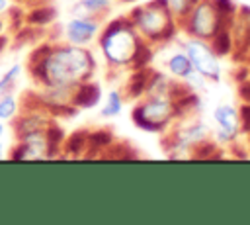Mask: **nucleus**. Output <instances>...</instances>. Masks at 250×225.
<instances>
[{"instance_id": "obj_11", "label": "nucleus", "mask_w": 250, "mask_h": 225, "mask_svg": "<svg viewBox=\"0 0 250 225\" xmlns=\"http://www.w3.org/2000/svg\"><path fill=\"white\" fill-rule=\"evenodd\" d=\"M102 102V86L96 84L92 78L74 86L72 90V104L76 110H90Z\"/></svg>"}, {"instance_id": "obj_19", "label": "nucleus", "mask_w": 250, "mask_h": 225, "mask_svg": "<svg viewBox=\"0 0 250 225\" xmlns=\"http://www.w3.org/2000/svg\"><path fill=\"white\" fill-rule=\"evenodd\" d=\"M125 96L121 92V88H111L105 96H104V104H102V115L104 117H115L123 112L125 108Z\"/></svg>"}, {"instance_id": "obj_5", "label": "nucleus", "mask_w": 250, "mask_h": 225, "mask_svg": "<svg viewBox=\"0 0 250 225\" xmlns=\"http://www.w3.org/2000/svg\"><path fill=\"white\" fill-rule=\"evenodd\" d=\"M232 18L225 16L215 0H199L178 23L180 31L189 37H201V39H211L219 29L229 27Z\"/></svg>"}, {"instance_id": "obj_25", "label": "nucleus", "mask_w": 250, "mask_h": 225, "mask_svg": "<svg viewBox=\"0 0 250 225\" xmlns=\"http://www.w3.org/2000/svg\"><path fill=\"white\" fill-rule=\"evenodd\" d=\"M6 47H8V35L0 33V55L6 51Z\"/></svg>"}, {"instance_id": "obj_10", "label": "nucleus", "mask_w": 250, "mask_h": 225, "mask_svg": "<svg viewBox=\"0 0 250 225\" xmlns=\"http://www.w3.org/2000/svg\"><path fill=\"white\" fill-rule=\"evenodd\" d=\"M72 90L74 88H62V86H37L35 96L55 117L70 115L76 112L72 104Z\"/></svg>"}, {"instance_id": "obj_7", "label": "nucleus", "mask_w": 250, "mask_h": 225, "mask_svg": "<svg viewBox=\"0 0 250 225\" xmlns=\"http://www.w3.org/2000/svg\"><path fill=\"white\" fill-rule=\"evenodd\" d=\"M213 119V141L219 147H232L240 141L242 129H240V115H238V106L230 102H221L213 108L211 112Z\"/></svg>"}, {"instance_id": "obj_22", "label": "nucleus", "mask_w": 250, "mask_h": 225, "mask_svg": "<svg viewBox=\"0 0 250 225\" xmlns=\"http://www.w3.org/2000/svg\"><path fill=\"white\" fill-rule=\"evenodd\" d=\"M164 2H166V6H168L170 14L180 22L199 0H164Z\"/></svg>"}, {"instance_id": "obj_8", "label": "nucleus", "mask_w": 250, "mask_h": 225, "mask_svg": "<svg viewBox=\"0 0 250 225\" xmlns=\"http://www.w3.org/2000/svg\"><path fill=\"white\" fill-rule=\"evenodd\" d=\"M104 20L90 18V16H70V20L64 25V41L80 47H90L96 43L100 31H102Z\"/></svg>"}, {"instance_id": "obj_9", "label": "nucleus", "mask_w": 250, "mask_h": 225, "mask_svg": "<svg viewBox=\"0 0 250 225\" xmlns=\"http://www.w3.org/2000/svg\"><path fill=\"white\" fill-rule=\"evenodd\" d=\"M230 33L234 41L232 59L236 63H248L250 61V8L238 6L236 14L230 22Z\"/></svg>"}, {"instance_id": "obj_29", "label": "nucleus", "mask_w": 250, "mask_h": 225, "mask_svg": "<svg viewBox=\"0 0 250 225\" xmlns=\"http://www.w3.org/2000/svg\"><path fill=\"white\" fill-rule=\"evenodd\" d=\"M113 2H121V4H131V2H137V0H113Z\"/></svg>"}, {"instance_id": "obj_31", "label": "nucleus", "mask_w": 250, "mask_h": 225, "mask_svg": "<svg viewBox=\"0 0 250 225\" xmlns=\"http://www.w3.org/2000/svg\"><path fill=\"white\" fill-rule=\"evenodd\" d=\"M244 137H246V141H248V149H250V133H246Z\"/></svg>"}, {"instance_id": "obj_30", "label": "nucleus", "mask_w": 250, "mask_h": 225, "mask_svg": "<svg viewBox=\"0 0 250 225\" xmlns=\"http://www.w3.org/2000/svg\"><path fill=\"white\" fill-rule=\"evenodd\" d=\"M4 27H6V25H4V20L0 18V33H4Z\"/></svg>"}, {"instance_id": "obj_17", "label": "nucleus", "mask_w": 250, "mask_h": 225, "mask_svg": "<svg viewBox=\"0 0 250 225\" xmlns=\"http://www.w3.org/2000/svg\"><path fill=\"white\" fill-rule=\"evenodd\" d=\"M115 137L109 129H88V149H86V157H98L102 155V151L109 149L113 145Z\"/></svg>"}, {"instance_id": "obj_1", "label": "nucleus", "mask_w": 250, "mask_h": 225, "mask_svg": "<svg viewBox=\"0 0 250 225\" xmlns=\"http://www.w3.org/2000/svg\"><path fill=\"white\" fill-rule=\"evenodd\" d=\"M27 70L37 86L74 88L90 80L96 72V57L90 47L72 43H45L27 61Z\"/></svg>"}, {"instance_id": "obj_21", "label": "nucleus", "mask_w": 250, "mask_h": 225, "mask_svg": "<svg viewBox=\"0 0 250 225\" xmlns=\"http://www.w3.org/2000/svg\"><path fill=\"white\" fill-rule=\"evenodd\" d=\"M21 72H23V65L21 63H14L8 70H4V74L0 76V94L10 92L16 86V82L20 80Z\"/></svg>"}, {"instance_id": "obj_27", "label": "nucleus", "mask_w": 250, "mask_h": 225, "mask_svg": "<svg viewBox=\"0 0 250 225\" xmlns=\"http://www.w3.org/2000/svg\"><path fill=\"white\" fill-rule=\"evenodd\" d=\"M6 125H8V123L0 119V141H2V139H4V135H6Z\"/></svg>"}, {"instance_id": "obj_20", "label": "nucleus", "mask_w": 250, "mask_h": 225, "mask_svg": "<svg viewBox=\"0 0 250 225\" xmlns=\"http://www.w3.org/2000/svg\"><path fill=\"white\" fill-rule=\"evenodd\" d=\"M20 108H21V102L18 100V96L12 90L0 94V119L2 121L12 123L16 119V115L20 113Z\"/></svg>"}, {"instance_id": "obj_18", "label": "nucleus", "mask_w": 250, "mask_h": 225, "mask_svg": "<svg viewBox=\"0 0 250 225\" xmlns=\"http://www.w3.org/2000/svg\"><path fill=\"white\" fill-rule=\"evenodd\" d=\"M209 43H211V47H213V51L221 57V59H227V57H230L232 55V51H234V41H232V33H230V25L229 27H223V29H219L211 39H209Z\"/></svg>"}, {"instance_id": "obj_6", "label": "nucleus", "mask_w": 250, "mask_h": 225, "mask_svg": "<svg viewBox=\"0 0 250 225\" xmlns=\"http://www.w3.org/2000/svg\"><path fill=\"white\" fill-rule=\"evenodd\" d=\"M180 47L186 51V55L191 61V67L207 80V82H219L223 78V59L213 51L211 43L201 37H189L186 35L180 41Z\"/></svg>"}, {"instance_id": "obj_32", "label": "nucleus", "mask_w": 250, "mask_h": 225, "mask_svg": "<svg viewBox=\"0 0 250 225\" xmlns=\"http://www.w3.org/2000/svg\"><path fill=\"white\" fill-rule=\"evenodd\" d=\"M248 68H250V61H248Z\"/></svg>"}, {"instance_id": "obj_4", "label": "nucleus", "mask_w": 250, "mask_h": 225, "mask_svg": "<svg viewBox=\"0 0 250 225\" xmlns=\"http://www.w3.org/2000/svg\"><path fill=\"white\" fill-rule=\"evenodd\" d=\"M178 117L180 108L172 96H143L131 110V121L148 133H166Z\"/></svg>"}, {"instance_id": "obj_16", "label": "nucleus", "mask_w": 250, "mask_h": 225, "mask_svg": "<svg viewBox=\"0 0 250 225\" xmlns=\"http://www.w3.org/2000/svg\"><path fill=\"white\" fill-rule=\"evenodd\" d=\"M57 20V10L51 4H35L27 14H25V25L41 29L51 25Z\"/></svg>"}, {"instance_id": "obj_14", "label": "nucleus", "mask_w": 250, "mask_h": 225, "mask_svg": "<svg viewBox=\"0 0 250 225\" xmlns=\"http://www.w3.org/2000/svg\"><path fill=\"white\" fill-rule=\"evenodd\" d=\"M86 149H88V129H76L64 137L61 157L62 158L86 157Z\"/></svg>"}, {"instance_id": "obj_26", "label": "nucleus", "mask_w": 250, "mask_h": 225, "mask_svg": "<svg viewBox=\"0 0 250 225\" xmlns=\"http://www.w3.org/2000/svg\"><path fill=\"white\" fill-rule=\"evenodd\" d=\"M8 8H10V4H8V0H0V18L8 12Z\"/></svg>"}, {"instance_id": "obj_15", "label": "nucleus", "mask_w": 250, "mask_h": 225, "mask_svg": "<svg viewBox=\"0 0 250 225\" xmlns=\"http://www.w3.org/2000/svg\"><path fill=\"white\" fill-rule=\"evenodd\" d=\"M113 0H78L70 8V16H90L104 20L111 12Z\"/></svg>"}, {"instance_id": "obj_2", "label": "nucleus", "mask_w": 250, "mask_h": 225, "mask_svg": "<svg viewBox=\"0 0 250 225\" xmlns=\"http://www.w3.org/2000/svg\"><path fill=\"white\" fill-rule=\"evenodd\" d=\"M96 45L111 70H131L145 39L137 33L127 16H119L102 25Z\"/></svg>"}, {"instance_id": "obj_3", "label": "nucleus", "mask_w": 250, "mask_h": 225, "mask_svg": "<svg viewBox=\"0 0 250 225\" xmlns=\"http://www.w3.org/2000/svg\"><path fill=\"white\" fill-rule=\"evenodd\" d=\"M137 33L150 45H170L180 35V23L170 14L164 0H148L146 4L135 6L127 14Z\"/></svg>"}, {"instance_id": "obj_28", "label": "nucleus", "mask_w": 250, "mask_h": 225, "mask_svg": "<svg viewBox=\"0 0 250 225\" xmlns=\"http://www.w3.org/2000/svg\"><path fill=\"white\" fill-rule=\"evenodd\" d=\"M6 157H8V151L4 149V145H2V141H0V160L6 158Z\"/></svg>"}, {"instance_id": "obj_12", "label": "nucleus", "mask_w": 250, "mask_h": 225, "mask_svg": "<svg viewBox=\"0 0 250 225\" xmlns=\"http://www.w3.org/2000/svg\"><path fill=\"white\" fill-rule=\"evenodd\" d=\"M148 72H150V67H145V68H131L129 70V76L121 88L125 100H139L146 94V82H148Z\"/></svg>"}, {"instance_id": "obj_23", "label": "nucleus", "mask_w": 250, "mask_h": 225, "mask_svg": "<svg viewBox=\"0 0 250 225\" xmlns=\"http://www.w3.org/2000/svg\"><path fill=\"white\" fill-rule=\"evenodd\" d=\"M238 115H240V129H242V135L250 133V104L240 102V106H238Z\"/></svg>"}, {"instance_id": "obj_13", "label": "nucleus", "mask_w": 250, "mask_h": 225, "mask_svg": "<svg viewBox=\"0 0 250 225\" xmlns=\"http://www.w3.org/2000/svg\"><path fill=\"white\" fill-rule=\"evenodd\" d=\"M164 67H166V72H168L172 78H176L178 82H184V80L195 70V68L191 67L189 57L186 55V51H184L182 47H180L178 51H174L172 55L166 57Z\"/></svg>"}, {"instance_id": "obj_24", "label": "nucleus", "mask_w": 250, "mask_h": 225, "mask_svg": "<svg viewBox=\"0 0 250 225\" xmlns=\"http://www.w3.org/2000/svg\"><path fill=\"white\" fill-rule=\"evenodd\" d=\"M236 96H238L240 102L250 104V76L240 80V82H236Z\"/></svg>"}]
</instances>
